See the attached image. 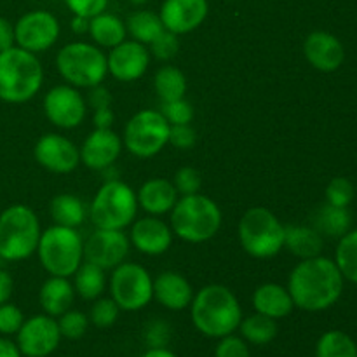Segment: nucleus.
Instances as JSON below:
<instances>
[{
	"instance_id": "5fc2aeb1",
	"label": "nucleus",
	"mask_w": 357,
	"mask_h": 357,
	"mask_svg": "<svg viewBox=\"0 0 357 357\" xmlns=\"http://www.w3.org/2000/svg\"><path fill=\"white\" fill-rule=\"evenodd\" d=\"M128 2H131L132 6H145V3L149 2V0H128Z\"/></svg>"
},
{
	"instance_id": "20e7f679",
	"label": "nucleus",
	"mask_w": 357,
	"mask_h": 357,
	"mask_svg": "<svg viewBox=\"0 0 357 357\" xmlns=\"http://www.w3.org/2000/svg\"><path fill=\"white\" fill-rule=\"evenodd\" d=\"M220 227V206L202 194L183 195L171 209V230L185 243H206L218 234Z\"/></svg>"
},
{
	"instance_id": "603ef678",
	"label": "nucleus",
	"mask_w": 357,
	"mask_h": 357,
	"mask_svg": "<svg viewBox=\"0 0 357 357\" xmlns=\"http://www.w3.org/2000/svg\"><path fill=\"white\" fill-rule=\"evenodd\" d=\"M72 30H73V33H77V35L89 33V17L73 16Z\"/></svg>"
},
{
	"instance_id": "2f4dec72",
	"label": "nucleus",
	"mask_w": 357,
	"mask_h": 357,
	"mask_svg": "<svg viewBox=\"0 0 357 357\" xmlns=\"http://www.w3.org/2000/svg\"><path fill=\"white\" fill-rule=\"evenodd\" d=\"M153 87L160 101L180 100L187 93V79L176 66H162L153 77Z\"/></svg>"
},
{
	"instance_id": "bb28decb",
	"label": "nucleus",
	"mask_w": 357,
	"mask_h": 357,
	"mask_svg": "<svg viewBox=\"0 0 357 357\" xmlns=\"http://www.w3.org/2000/svg\"><path fill=\"white\" fill-rule=\"evenodd\" d=\"M126 33L124 21L107 10L89 20V35L101 47H115L126 40Z\"/></svg>"
},
{
	"instance_id": "5701e85b",
	"label": "nucleus",
	"mask_w": 357,
	"mask_h": 357,
	"mask_svg": "<svg viewBox=\"0 0 357 357\" xmlns=\"http://www.w3.org/2000/svg\"><path fill=\"white\" fill-rule=\"evenodd\" d=\"M138 206L150 213V216H160L169 213L178 201V190L171 181L164 178H152L139 187Z\"/></svg>"
},
{
	"instance_id": "393cba45",
	"label": "nucleus",
	"mask_w": 357,
	"mask_h": 357,
	"mask_svg": "<svg viewBox=\"0 0 357 357\" xmlns=\"http://www.w3.org/2000/svg\"><path fill=\"white\" fill-rule=\"evenodd\" d=\"M73 298H75V288L70 284L68 278L51 275L38 291V302L44 312L51 317H59L70 310Z\"/></svg>"
},
{
	"instance_id": "412c9836",
	"label": "nucleus",
	"mask_w": 357,
	"mask_h": 357,
	"mask_svg": "<svg viewBox=\"0 0 357 357\" xmlns=\"http://www.w3.org/2000/svg\"><path fill=\"white\" fill-rule=\"evenodd\" d=\"M129 241L143 255L157 257L166 253L173 243V230L157 216H146L132 225Z\"/></svg>"
},
{
	"instance_id": "6e6552de",
	"label": "nucleus",
	"mask_w": 357,
	"mask_h": 357,
	"mask_svg": "<svg viewBox=\"0 0 357 357\" xmlns=\"http://www.w3.org/2000/svg\"><path fill=\"white\" fill-rule=\"evenodd\" d=\"M56 68L70 86L91 89L107 77V54L87 42H72L56 54Z\"/></svg>"
},
{
	"instance_id": "dca6fc26",
	"label": "nucleus",
	"mask_w": 357,
	"mask_h": 357,
	"mask_svg": "<svg viewBox=\"0 0 357 357\" xmlns=\"http://www.w3.org/2000/svg\"><path fill=\"white\" fill-rule=\"evenodd\" d=\"M35 160L56 174L72 173L80 162V150L68 138L56 132L44 135L33 149Z\"/></svg>"
},
{
	"instance_id": "7c9ffc66",
	"label": "nucleus",
	"mask_w": 357,
	"mask_h": 357,
	"mask_svg": "<svg viewBox=\"0 0 357 357\" xmlns=\"http://www.w3.org/2000/svg\"><path fill=\"white\" fill-rule=\"evenodd\" d=\"M75 291L79 293L80 298L84 300H98L101 296V293L107 288V275L105 271L98 265L89 264H80V267L77 268L75 274Z\"/></svg>"
},
{
	"instance_id": "8fccbe9b",
	"label": "nucleus",
	"mask_w": 357,
	"mask_h": 357,
	"mask_svg": "<svg viewBox=\"0 0 357 357\" xmlns=\"http://www.w3.org/2000/svg\"><path fill=\"white\" fill-rule=\"evenodd\" d=\"M13 288L14 282L13 278L9 275V272L0 271V305L9 302L10 295H13Z\"/></svg>"
},
{
	"instance_id": "58836bf2",
	"label": "nucleus",
	"mask_w": 357,
	"mask_h": 357,
	"mask_svg": "<svg viewBox=\"0 0 357 357\" xmlns=\"http://www.w3.org/2000/svg\"><path fill=\"white\" fill-rule=\"evenodd\" d=\"M160 114L169 122V126L190 124L192 119H194V108L185 98H180V100L174 101H162Z\"/></svg>"
},
{
	"instance_id": "6ab92c4d",
	"label": "nucleus",
	"mask_w": 357,
	"mask_h": 357,
	"mask_svg": "<svg viewBox=\"0 0 357 357\" xmlns=\"http://www.w3.org/2000/svg\"><path fill=\"white\" fill-rule=\"evenodd\" d=\"M122 150L121 136L110 129H94L80 149V160L86 167L105 171L119 159Z\"/></svg>"
},
{
	"instance_id": "864d4df0",
	"label": "nucleus",
	"mask_w": 357,
	"mask_h": 357,
	"mask_svg": "<svg viewBox=\"0 0 357 357\" xmlns=\"http://www.w3.org/2000/svg\"><path fill=\"white\" fill-rule=\"evenodd\" d=\"M143 357H176L171 351L164 347H152L150 351H146Z\"/></svg>"
},
{
	"instance_id": "e433bc0d",
	"label": "nucleus",
	"mask_w": 357,
	"mask_h": 357,
	"mask_svg": "<svg viewBox=\"0 0 357 357\" xmlns=\"http://www.w3.org/2000/svg\"><path fill=\"white\" fill-rule=\"evenodd\" d=\"M119 312H121V307L114 302L112 298H98L94 302L93 309H91L89 319L91 323L96 328H110L114 326L115 321L119 319Z\"/></svg>"
},
{
	"instance_id": "f8f14e48",
	"label": "nucleus",
	"mask_w": 357,
	"mask_h": 357,
	"mask_svg": "<svg viewBox=\"0 0 357 357\" xmlns=\"http://www.w3.org/2000/svg\"><path fill=\"white\" fill-rule=\"evenodd\" d=\"M59 37V21L52 13L44 9L23 14L14 24V38L17 47L30 52H44L52 47Z\"/></svg>"
},
{
	"instance_id": "4be33fe9",
	"label": "nucleus",
	"mask_w": 357,
	"mask_h": 357,
	"mask_svg": "<svg viewBox=\"0 0 357 357\" xmlns=\"http://www.w3.org/2000/svg\"><path fill=\"white\" fill-rule=\"evenodd\" d=\"M153 298L169 310H183L194 300V289L183 275L167 271L153 281Z\"/></svg>"
},
{
	"instance_id": "79ce46f5",
	"label": "nucleus",
	"mask_w": 357,
	"mask_h": 357,
	"mask_svg": "<svg viewBox=\"0 0 357 357\" xmlns=\"http://www.w3.org/2000/svg\"><path fill=\"white\" fill-rule=\"evenodd\" d=\"M215 357H251V354L248 349V342L232 333L220 338L215 349Z\"/></svg>"
},
{
	"instance_id": "c9c22d12",
	"label": "nucleus",
	"mask_w": 357,
	"mask_h": 357,
	"mask_svg": "<svg viewBox=\"0 0 357 357\" xmlns=\"http://www.w3.org/2000/svg\"><path fill=\"white\" fill-rule=\"evenodd\" d=\"M58 326L61 337L68 338V340H79L86 335L89 319H87L86 314L79 312V310H66L65 314L59 316Z\"/></svg>"
},
{
	"instance_id": "f3484780",
	"label": "nucleus",
	"mask_w": 357,
	"mask_h": 357,
	"mask_svg": "<svg viewBox=\"0 0 357 357\" xmlns=\"http://www.w3.org/2000/svg\"><path fill=\"white\" fill-rule=\"evenodd\" d=\"M107 63L112 77L121 82H132L145 75L150 65V52L142 42L124 40L112 47Z\"/></svg>"
},
{
	"instance_id": "0eeeda50",
	"label": "nucleus",
	"mask_w": 357,
	"mask_h": 357,
	"mask_svg": "<svg viewBox=\"0 0 357 357\" xmlns=\"http://www.w3.org/2000/svg\"><path fill=\"white\" fill-rule=\"evenodd\" d=\"M286 227L267 208L248 209L239 222V241L250 257L272 258L284 248Z\"/></svg>"
},
{
	"instance_id": "de8ad7c7",
	"label": "nucleus",
	"mask_w": 357,
	"mask_h": 357,
	"mask_svg": "<svg viewBox=\"0 0 357 357\" xmlns=\"http://www.w3.org/2000/svg\"><path fill=\"white\" fill-rule=\"evenodd\" d=\"M14 44H16V38H14V24H10V21L0 16V52L13 47Z\"/></svg>"
},
{
	"instance_id": "7ed1b4c3",
	"label": "nucleus",
	"mask_w": 357,
	"mask_h": 357,
	"mask_svg": "<svg viewBox=\"0 0 357 357\" xmlns=\"http://www.w3.org/2000/svg\"><path fill=\"white\" fill-rule=\"evenodd\" d=\"M44 70L37 56L21 47L0 52V100L26 103L40 91Z\"/></svg>"
},
{
	"instance_id": "4468645a",
	"label": "nucleus",
	"mask_w": 357,
	"mask_h": 357,
	"mask_svg": "<svg viewBox=\"0 0 357 357\" xmlns=\"http://www.w3.org/2000/svg\"><path fill=\"white\" fill-rule=\"evenodd\" d=\"M44 112L56 128L73 129L86 119L87 103L73 86H56L44 96Z\"/></svg>"
},
{
	"instance_id": "ddd939ff",
	"label": "nucleus",
	"mask_w": 357,
	"mask_h": 357,
	"mask_svg": "<svg viewBox=\"0 0 357 357\" xmlns=\"http://www.w3.org/2000/svg\"><path fill=\"white\" fill-rule=\"evenodd\" d=\"M17 349L21 356L26 357H47L58 349L61 333L58 321L54 317L42 314L24 319L23 326L17 331Z\"/></svg>"
},
{
	"instance_id": "c03bdc74",
	"label": "nucleus",
	"mask_w": 357,
	"mask_h": 357,
	"mask_svg": "<svg viewBox=\"0 0 357 357\" xmlns=\"http://www.w3.org/2000/svg\"><path fill=\"white\" fill-rule=\"evenodd\" d=\"M65 3L73 16L89 17V20L105 13L108 7V0H65Z\"/></svg>"
},
{
	"instance_id": "72a5a7b5",
	"label": "nucleus",
	"mask_w": 357,
	"mask_h": 357,
	"mask_svg": "<svg viewBox=\"0 0 357 357\" xmlns=\"http://www.w3.org/2000/svg\"><path fill=\"white\" fill-rule=\"evenodd\" d=\"M316 357H357V345L344 331H326L317 342Z\"/></svg>"
},
{
	"instance_id": "aec40b11",
	"label": "nucleus",
	"mask_w": 357,
	"mask_h": 357,
	"mask_svg": "<svg viewBox=\"0 0 357 357\" xmlns=\"http://www.w3.org/2000/svg\"><path fill=\"white\" fill-rule=\"evenodd\" d=\"M303 54L307 61L319 72H335L345 59L342 42L328 31H312L303 42Z\"/></svg>"
},
{
	"instance_id": "4c0bfd02",
	"label": "nucleus",
	"mask_w": 357,
	"mask_h": 357,
	"mask_svg": "<svg viewBox=\"0 0 357 357\" xmlns=\"http://www.w3.org/2000/svg\"><path fill=\"white\" fill-rule=\"evenodd\" d=\"M354 199V185L347 178H333L326 187V202L337 208H347Z\"/></svg>"
},
{
	"instance_id": "3c124183",
	"label": "nucleus",
	"mask_w": 357,
	"mask_h": 357,
	"mask_svg": "<svg viewBox=\"0 0 357 357\" xmlns=\"http://www.w3.org/2000/svg\"><path fill=\"white\" fill-rule=\"evenodd\" d=\"M0 357H21L20 349L7 338H0Z\"/></svg>"
},
{
	"instance_id": "c85d7f7f",
	"label": "nucleus",
	"mask_w": 357,
	"mask_h": 357,
	"mask_svg": "<svg viewBox=\"0 0 357 357\" xmlns=\"http://www.w3.org/2000/svg\"><path fill=\"white\" fill-rule=\"evenodd\" d=\"M49 209H51V216L56 225L70 227V229H77L79 225H82L84 218H86L84 202L72 194L56 195L51 201Z\"/></svg>"
},
{
	"instance_id": "49530a36",
	"label": "nucleus",
	"mask_w": 357,
	"mask_h": 357,
	"mask_svg": "<svg viewBox=\"0 0 357 357\" xmlns=\"http://www.w3.org/2000/svg\"><path fill=\"white\" fill-rule=\"evenodd\" d=\"M87 103H89L93 108L110 107V103H112L110 91H108L107 87L101 86V84L100 86L91 87L89 94H87Z\"/></svg>"
},
{
	"instance_id": "ea45409f",
	"label": "nucleus",
	"mask_w": 357,
	"mask_h": 357,
	"mask_svg": "<svg viewBox=\"0 0 357 357\" xmlns=\"http://www.w3.org/2000/svg\"><path fill=\"white\" fill-rule=\"evenodd\" d=\"M178 49H180V40H178V35L173 31L164 30L162 33L157 38H153V42L150 44V52L155 56L157 59H173L178 54Z\"/></svg>"
},
{
	"instance_id": "c756f323",
	"label": "nucleus",
	"mask_w": 357,
	"mask_h": 357,
	"mask_svg": "<svg viewBox=\"0 0 357 357\" xmlns=\"http://www.w3.org/2000/svg\"><path fill=\"white\" fill-rule=\"evenodd\" d=\"M126 30L131 33L132 40L150 45L153 38L159 37L166 28H164L159 14L152 13V10H136L126 21Z\"/></svg>"
},
{
	"instance_id": "a19ab883",
	"label": "nucleus",
	"mask_w": 357,
	"mask_h": 357,
	"mask_svg": "<svg viewBox=\"0 0 357 357\" xmlns=\"http://www.w3.org/2000/svg\"><path fill=\"white\" fill-rule=\"evenodd\" d=\"M174 188L178 190V194L181 195H192L199 194L202 187V176L197 169L194 167H181L176 171L173 181Z\"/></svg>"
},
{
	"instance_id": "9d476101",
	"label": "nucleus",
	"mask_w": 357,
	"mask_h": 357,
	"mask_svg": "<svg viewBox=\"0 0 357 357\" xmlns=\"http://www.w3.org/2000/svg\"><path fill=\"white\" fill-rule=\"evenodd\" d=\"M169 122L157 110H142L132 115L124 128V146L139 159H150L162 152L169 142Z\"/></svg>"
},
{
	"instance_id": "a18cd8bd",
	"label": "nucleus",
	"mask_w": 357,
	"mask_h": 357,
	"mask_svg": "<svg viewBox=\"0 0 357 357\" xmlns=\"http://www.w3.org/2000/svg\"><path fill=\"white\" fill-rule=\"evenodd\" d=\"M195 136L194 128H190V124H176L169 128V142L174 149L180 150H188L195 145Z\"/></svg>"
},
{
	"instance_id": "a211bd4d",
	"label": "nucleus",
	"mask_w": 357,
	"mask_h": 357,
	"mask_svg": "<svg viewBox=\"0 0 357 357\" xmlns=\"http://www.w3.org/2000/svg\"><path fill=\"white\" fill-rule=\"evenodd\" d=\"M209 13L208 0H164L159 17L167 31L178 37L201 26Z\"/></svg>"
},
{
	"instance_id": "39448f33",
	"label": "nucleus",
	"mask_w": 357,
	"mask_h": 357,
	"mask_svg": "<svg viewBox=\"0 0 357 357\" xmlns=\"http://www.w3.org/2000/svg\"><path fill=\"white\" fill-rule=\"evenodd\" d=\"M40 223L33 209L13 204L0 213V258L21 261L37 251Z\"/></svg>"
},
{
	"instance_id": "37998d69",
	"label": "nucleus",
	"mask_w": 357,
	"mask_h": 357,
	"mask_svg": "<svg viewBox=\"0 0 357 357\" xmlns=\"http://www.w3.org/2000/svg\"><path fill=\"white\" fill-rule=\"evenodd\" d=\"M24 316L13 303H2L0 305V333L16 335L23 326Z\"/></svg>"
},
{
	"instance_id": "a878e982",
	"label": "nucleus",
	"mask_w": 357,
	"mask_h": 357,
	"mask_svg": "<svg viewBox=\"0 0 357 357\" xmlns=\"http://www.w3.org/2000/svg\"><path fill=\"white\" fill-rule=\"evenodd\" d=\"M284 248H288L295 257L314 258L319 257L323 250V236L314 227L303 225H288L286 227Z\"/></svg>"
},
{
	"instance_id": "473e14b6",
	"label": "nucleus",
	"mask_w": 357,
	"mask_h": 357,
	"mask_svg": "<svg viewBox=\"0 0 357 357\" xmlns=\"http://www.w3.org/2000/svg\"><path fill=\"white\" fill-rule=\"evenodd\" d=\"M239 330L244 340L253 345H267L278 337V323H275V319L258 312L241 321Z\"/></svg>"
},
{
	"instance_id": "f704fd0d",
	"label": "nucleus",
	"mask_w": 357,
	"mask_h": 357,
	"mask_svg": "<svg viewBox=\"0 0 357 357\" xmlns=\"http://www.w3.org/2000/svg\"><path fill=\"white\" fill-rule=\"evenodd\" d=\"M335 264L340 268L344 279L357 284V230H349L340 237L335 253Z\"/></svg>"
},
{
	"instance_id": "423d86ee",
	"label": "nucleus",
	"mask_w": 357,
	"mask_h": 357,
	"mask_svg": "<svg viewBox=\"0 0 357 357\" xmlns=\"http://www.w3.org/2000/svg\"><path fill=\"white\" fill-rule=\"evenodd\" d=\"M37 253L42 267L49 274L68 278L75 274L84 258L82 237L75 229L52 225L40 234Z\"/></svg>"
},
{
	"instance_id": "cd10ccee",
	"label": "nucleus",
	"mask_w": 357,
	"mask_h": 357,
	"mask_svg": "<svg viewBox=\"0 0 357 357\" xmlns=\"http://www.w3.org/2000/svg\"><path fill=\"white\" fill-rule=\"evenodd\" d=\"M312 227L321 236L342 237L351 230V213L347 208H337L326 202L312 216Z\"/></svg>"
},
{
	"instance_id": "9b49d317",
	"label": "nucleus",
	"mask_w": 357,
	"mask_h": 357,
	"mask_svg": "<svg viewBox=\"0 0 357 357\" xmlns=\"http://www.w3.org/2000/svg\"><path fill=\"white\" fill-rule=\"evenodd\" d=\"M110 293L112 300L122 310H142L153 298V279L142 265L122 261L110 278Z\"/></svg>"
},
{
	"instance_id": "6e6d98bb",
	"label": "nucleus",
	"mask_w": 357,
	"mask_h": 357,
	"mask_svg": "<svg viewBox=\"0 0 357 357\" xmlns=\"http://www.w3.org/2000/svg\"><path fill=\"white\" fill-rule=\"evenodd\" d=\"M229 2H230V0H229Z\"/></svg>"
},
{
	"instance_id": "f257e3e1",
	"label": "nucleus",
	"mask_w": 357,
	"mask_h": 357,
	"mask_svg": "<svg viewBox=\"0 0 357 357\" xmlns=\"http://www.w3.org/2000/svg\"><path fill=\"white\" fill-rule=\"evenodd\" d=\"M288 291L295 307L307 312H321L335 305L342 296L344 275L330 258H305L289 274Z\"/></svg>"
},
{
	"instance_id": "09e8293b",
	"label": "nucleus",
	"mask_w": 357,
	"mask_h": 357,
	"mask_svg": "<svg viewBox=\"0 0 357 357\" xmlns=\"http://www.w3.org/2000/svg\"><path fill=\"white\" fill-rule=\"evenodd\" d=\"M114 121H115V115L110 107L96 108V110H94L93 122L94 126H96V129H110L112 124H114Z\"/></svg>"
},
{
	"instance_id": "f03ea898",
	"label": "nucleus",
	"mask_w": 357,
	"mask_h": 357,
	"mask_svg": "<svg viewBox=\"0 0 357 357\" xmlns=\"http://www.w3.org/2000/svg\"><path fill=\"white\" fill-rule=\"evenodd\" d=\"M192 323L209 338L232 335L243 321V309L237 296L227 286L209 284L199 289L190 303Z\"/></svg>"
},
{
	"instance_id": "1a4fd4ad",
	"label": "nucleus",
	"mask_w": 357,
	"mask_h": 357,
	"mask_svg": "<svg viewBox=\"0 0 357 357\" xmlns=\"http://www.w3.org/2000/svg\"><path fill=\"white\" fill-rule=\"evenodd\" d=\"M138 211L135 190L121 180H107L91 204V220L96 229L122 230L131 225Z\"/></svg>"
},
{
	"instance_id": "b1692460",
	"label": "nucleus",
	"mask_w": 357,
	"mask_h": 357,
	"mask_svg": "<svg viewBox=\"0 0 357 357\" xmlns=\"http://www.w3.org/2000/svg\"><path fill=\"white\" fill-rule=\"evenodd\" d=\"M253 307L258 314H264V316L278 321L288 317L295 309V303H293L288 288H282L281 284H275V282H267L255 289Z\"/></svg>"
},
{
	"instance_id": "2eb2a0df",
	"label": "nucleus",
	"mask_w": 357,
	"mask_h": 357,
	"mask_svg": "<svg viewBox=\"0 0 357 357\" xmlns=\"http://www.w3.org/2000/svg\"><path fill=\"white\" fill-rule=\"evenodd\" d=\"M131 241L122 230L96 229L84 243V258L103 271L115 268L128 258Z\"/></svg>"
}]
</instances>
